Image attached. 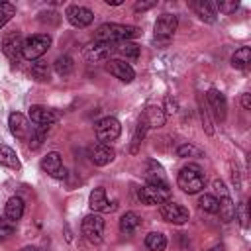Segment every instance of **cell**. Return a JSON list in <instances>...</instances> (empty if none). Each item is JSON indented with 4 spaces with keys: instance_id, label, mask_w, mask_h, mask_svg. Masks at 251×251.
I'll return each mask as SVG.
<instances>
[{
    "instance_id": "cell-27",
    "label": "cell",
    "mask_w": 251,
    "mask_h": 251,
    "mask_svg": "<svg viewBox=\"0 0 251 251\" xmlns=\"http://www.w3.org/2000/svg\"><path fill=\"white\" fill-rule=\"evenodd\" d=\"M53 69H55V73H57L59 76H67V75H71V73H73L75 63H73V59H71L69 55H61V57H57V59H55Z\"/></svg>"
},
{
    "instance_id": "cell-8",
    "label": "cell",
    "mask_w": 251,
    "mask_h": 251,
    "mask_svg": "<svg viewBox=\"0 0 251 251\" xmlns=\"http://www.w3.org/2000/svg\"><path fill=\"white\" fill-rule=\"evenodd\" d=\"M159 214H161V218H163L165 222H171V224H176V226L186 224V222H188V218H190L188 208H184L182 204L171 202V200H167V202H163V204H161Z\"/></svg>"
},
{
    "instance_id": "cell-23",
    "label": "cell",
    "mask_w": 251,
    "mask_h": 251,
    "mask_svg": "<svg viewBox=\"0 0 251 251\" xmlns=\"http://www.w3.org/2000/svg\"><path fill=\"white\" fill-rule=\"evenodd\" d=\"M235 210L237 208H235V204H233V200L229 196H222V200H218V212H220L222 222H231L237 216Z\"/></svg>"
},
{
    "instance_id": "cell-3",
    "label": "cell",
    "mask_w": 251,
    "mask_h": 251,
    "mask_svg": "<svg viewBox=\"0 0 251 251\" xmlns=\"http://www.w3.org/2000/svg\"><path fill=\"white\" fill-rule=\"evenodd\" d=\"M139 200L147 206H157L167 200H171V188L167 182H147L145 186L139 188L137 192Z\"/></svg>"
},
{
    "instance_id": "cell-9",
    "label": "cell",
    "mask_w": 251,
    "mask_h": 251,
    "mask_svg": "<svg viewBox=\"0 0 251 251\" xmlns=\"http://www.w3.org/2000/svg\"><path fill=\"white\" fill-rule=\"evenodd\" d=\"M8 126H10V131H12V135H14L16 139H20V141H27V139L31 137L33 126H31V122H29L24 114H20V112H12L10 118H8Z\"/></svg>"
},
{
    "instance_id": "cell-38",
    "label": "cell",
    "mask_w": 251,
    "mask_h": 251,
    "mask_svg": "<svg viewBox=\"0 0 251 251\" xmlns=\"http://www.w3.org/2000/svg\"><path fill=\"white\" fill-rule=\"evenodd\" d=\"M237 2L233 0V2H220V4H216V10H220V12H224V14H231V12H235L237 10Z\"/></svg>"
},
{
    "instance_id": "cell-21",
    "label": "cell",
    "mask_w": 251,
    "mask_h": 251,
    "mask_svg": "<svg viewBox=\"0 0 251 251\" xmlns=\"http://www.w3.org/2000/svg\"><path fill=\"white\" fill-rule=\"evenodd\" d=\"M139 226H141V218H139V214H135V212H126V214L120 218V231L126 233V235L135 233Z\"/></svg>"
},
{
    "instance_id": "cell-13",
    "label": "cell",
    "mask_w": 251,
    "mask_h": 251,
    "mask_svg": "<svg viewBox=\"0 0 251 251\" xmlns=\"http://www.w3.org/2000/svg\"><path fill=\"white\" fill-rule=\"evenodd\" d=\"M22 45L24 41H22L20 31H10L2 37V51L10 61H18L22 57Z\"/></svg>"
},
{
    "instance_id": "cell-37",
    "label": "cell",
    "mask_w": 251,
    "mask_h": 251,
    "mask_svg": "<svg viewBox=\"0 0 251 251\" xmlns=\"http://www.w3.org/2000/svg\"><path fill=\"white\" fill-rule=\"evenodd\" d=\"M16 14V6L10 2H0V27L12 20V16Z\"/></svg>"
},
{
    "instance_id": "cell-17",
    "label": "cell",
    "mask_w": 251,
    "mask_h": 251,
    "mask_svg": "<svg viewBox=\"0 0 251 251\" xmlns=\"http://www.w3.org/2000/svg\"><path fill=\"white\" fill-rule=\"evenodd\" d=\"M106 69H108L110 75H114V76L120 78L122 82H131V80L135 78V71H133V67H131L129 63L122 61V59H112V61H108Z\"/></svg>"
},
{
    "instance_id": "cell-16",
    "label": "cell",
    "mask_w": 251,
    "mask_h": 251,
    "mask_svg": "<svg viewBox=\"0 0 251 251\" xmlns=\"http://www.w3.org/2000/svg\"><path fill=\"white\" fill-rule=\"evenodd\" d=\"M206 104L212 108V112H214V116L218 120H222V122L226 120V116H227V102H226V96L218 88H210L206 92Z\"/></svg>"
},
{
    "instance_id": "cell-7",
    "label": "cell",
    "mask_w": 251,
    "mask_h": 251,
    "mask_svg": "<svg viewBox=\"0 0 251 251\" xmlns=\"http://www.w3.org/2000/svg\"><path fill=\"white\" fill-rule=\"evenodd\" d=\"M176 24H178V20H176L175 14H163V16H159L157 22H155V27H153L155 29V41L169 43L173 39L175 31H176Z\"/></svg>"
},
{
    "instance_id": "cell-25",
    "label": "cell",
    "mask_w": 251,
    "mask_h": 251,
    "mask_svg": "<svg viewBox=\"0 0 251 251\" xmlns=\"http://www.w3.org/2000/svg\"><path fill=\"white\" fill-rule=\"evenodd\" d=\"M0 165H6L10 169H20V159L16 157L14 149H10L4 143H0Z\"/></svg>"
},
{
    "instance_id": "cell-11",
    "label": "cell",
    "mask_w": 251,
    "mask_h": 251,
    "mask_svg": "<svg viewBox=\"0 0 251 251\" xmlns=\"http://www.w3.org/2000/svg\"><path fill=\"white\" fill-rule=\"evenodd\" d=\"M41 171L47 173V175L53 176V178H65V176H67V169L63 167L61 155H59L57 151H51V153H47V155L41 159Z\"/></svg>"
},
{
    "instance_id": "cell-12",
    "label": "cell",
    "mask_w": 251,
    "mask_h": 251,
    "mask_svg": "<svg viewBox=\"0 0 251 251\" xmlns=\"http://www.w3.org/2000/svg\"><path fill=\"white\" fill-rule=\"evenodd\" d=\"M65 16H67V20L75 27H86L94 20V12L90 8H84V6H69L67 12H65Z\"/></svg>"
},
{
    "instance_id": "cell-43",
    "label": "cell",
    "mask_w": 251,
    "mask_h": 251,
    "mask_svg": "<svg viewBox=\"0 0 251 251\" xmlns=\"http://www.w3.org/2000/svg\"><path fill=\"white\" fill-rule=\"evenodd\" d=\"M106 4H108V6H120L122 0H106Z\"/></svg>"
},
{
    "instance_id": "cell-35",
    "label": "cell",
    "mask_w": 251,
    "mask_h": 251,
    "mask_svg": "<svg viewBox=\"0 0 251 251\" xmlns=\"http://www.w3.org/2000/svg\"><path fill=\"white\" fill-rule=\"evenodd\" d=\"M176 155L178 157H204V151L194 147L192 143H182V145H178Z\"/></svg>"
},
{
    "instance_id": "cell-4",
    "label": "cell",
    "mask_w": 251,
    "mask_h": 251,
    "mask_svg": "<svg viewBox=\"0 0 251 251\" xmlns=\"http://www.w3.org/2000/svg\"><path fill=\"white\" fill-rule=\"evenodd\" d=\"M51 47V37L47 33H35L24 39L22 45V57L27 61H37L43 53H47V49Z\"/></svg>"
},
{
    "instance_id": "cell-2",
    "label": "cell",
    "mask_w": 251,
    "mask_h": 251,
    "mask_svg": "<svg viewBox=\"0 0 251 251\" xmlns=\"http://www.w3.org/2000/svg\"><path fill=\"white\" fill-rule=\"evenodd\" d=\"M176 182L178 186L188 192V194H196L204 188V182H206V176H204V171L196 165V163H188L186 167H182L178 171V176H176Z\"/></svg>"
},
{
    "instance_id": "cell-28",
    "label": "cell",
    "mask_w": 251,
    "mask_h": 251,
    "mask_svg": "<svg viewBox=\"0 0 251 251\" xmlns=\"http://www.w3.org/2000/svg\"><path fill=\"white\" fill-rule=\"evenodd\" d=\"M116 51H118L122 57L129 59V61H137V59H139V53H141L139 45H135V43H129V41H124V43L116 45Z\"/></svg>"
},
{
    "instance_id": "cell-19",
    "label": "cell",
    "mask_w": 251,
    "mask_h": 251,
    "mask_svg": "<svg viewBox=\"0 0 251 251\" xmlns=\"http://www.w3.org/2000/svg\"><path fill=\"white\" fill-rule=\"evenodd\" d=\"M192 10L196 12V16L206 22V24H214L216 18H218V10H216V4L214 2H208V0H196L190 4Z\"/></svg>"
},
{
    "instance_id": "cell-26",
    "label": "cell",
    "mask_w": 251,
    "mask_h": 251,
    "mask_svg": "<svg viewBox=\"0 0 251 251\" xmlns=\"http://www.w3.org/2000/svg\"><path fill=\"white\" fill-rule=\"evenodd\" d=\"M249 61H251V49H249V47H241V49H237V51L233 53V57H231V67L243 71V69H247Z\"/></svg>"
},
{
    "instance_id": "cell-20",
    "label": "cell",
    "mask_w": 251,
    "mask_h": 251,
    "mask_svg": "<svg viewBox=\"0 0 251 251\" xmlns=\"http://www.w3.org/2000/svg\"><path fill=\"white\" fill-rule=\"evenodd\" d=\"M141 120L145 122L147 129L149 127H161L165 124V120H167V114L159 106H147L145 112H143V116H141Z\"/></svg>"
},
{
    "instance_id": "cell-14",
    "label": "cell",
    "mask_w": 251,
    "mask_h": 251,
    "mask_svg": "<svg viewBox=\"0 0 251 251\" xmlns=\"http://www.w3.org/2000/svg\"><path fill=\"white\" fill-rule=\"evenodd\" d=\"M29 120L35 126H39V127H49L51 124H55L59 120V114L55 110H51V108H45V106L35 104V106L29 108Z\"/></svg>"
},
{
    "instance_id": "cell-15",
    "label": "cell",
    "mask_w": 251,
    "mask_h": 251,
    "mask_svg": "<svg viewBox=\"0 0 251 251\" xmlns=\"http://www.w3.org/2000/svg\"><path fill=\"white\" fill-rule=\"evenodd\" d=\"M88 206L94 210V214H106V212H114V210H116V204L108 200L106 190H104L102 186H98V188H94V190L90 192Z\"/></svg>"
},
{
    "instance_id": "cell-18",
    "label": "cell",
    "mask_w": 251,
    "mask_h": 251,
    "mask_svg": "<svg viewBox=\"0 0 251 251\" xmlns=\"http://www.w3.org/2000/svg\"><path fill=\"white\" fill-rule=\"evenodd\" d=\"M88 157H90V161L96 167H104V165H108V163L114 161L116 151L110 145H106V143H96V145H92L88 149Z\"/></svg>"
},
{
    "instance_id": "cell-5",
    "label": "cell",
    "mask_w": 251,
    "mask_h": 251,
    "mask_svg": "<svg viewBox=\"0 0 251 251\" xmlns=\"http://www.w3.org/2000/svg\"><path fill=\"white\" fill-rule=\"evenodd\" d=\"M94 133H96V137H98V143H106V145H108L110 141H114V139L120 137L122 126H120V122H118L116 118L108 116V118H102L100 122H96Z\"/></svg>"
},
{
    "instance_id": "cell-22",
    "label": "cell",
    "mask_w": 251,
    "mask_h": 251,
    "mask_svg": "<svg viewBox=\"0 0 251 251\" xmlns=\"http://www.w3.org/2000/svg\"><path fill=\"white\" fill-rule=\"evenodd\" d=\"M4 214H6V218H8V220L18 222V220L24 216V200H22L20 196H12V198L6 202Z\"/></svg>"
},
{
    "instance_id": "cell-40",
    "label": "cell",
    "mask_w": 251,
    "mask_h": 251,
    "mask_svg": "<svg viewBox=\"0 0 251 251\" xmlns=\"http://www.w3.org/2000/svg\"><path fill=\"white\" fill-rule=\"evenodd\" d=\"M212 186H214V190H216L220 196H227V190H226V186H224V182H222L220 178H216V180L212 182Z\"/></svg>"
},
{
    "instance_id": "cell-31",
    "label": "cell",
    "mask_w": 251,
    "mask_h": 251,
    "mask_svg": "<svg viewBox=\"0 0 251 251\" xmlns=\"http://www.w3.org/2000/svg\"><path fill=\"white\" fill-rule=\"evenodd\" d=\"M198 206L208 214H216L218 212V198L214 194H202L198 200Z\"/></svg>"
},
{
    "instance_id": "cell-36",
    "label": "cell",
    "mask_w": 251,
    "mask_h": 251,
    "mask_svg": "<svg viewBox=\"0 0 251 251\" xmlns=\"http://www.w3.org/2000/svg\"><path fill=\"white\" fill-rule=\"evenodd\" d=\"M45 129H47V127H39V126H35V127H33L31 137L27 139V143H29V147H31V149L41 147V143H43V139H45Z\"/></svg>"
},
{
    "instance_id": "cell-39",
    "label": "cell",
    "mask_w": 251,
    "mask_h": 251,
    "mask_svg": "<svg viewBox=\"0 0 251 251\" xmlns=\"http://www.w3.org/2000/svg\"><path fill=\"white\" fill-rule=\"evenodd\" d=\"M235 212H239L241 226H243V227H247V204H245V202H243V204H239V210H235Z\"/></svg>"
},
{
    "instance_id": "cell-30",
    "label": "cell",
    "mask_w": 251,
    "mask_h": 251,
    "mask_svg": "<svg viewBox=\"0 0 251 251\" xmlns=\"http://www.w3.org/2000/svg\"><path fill=\"white\" fill-rule=\"evenodd\" d=\"M198 112H200V120H202V127L208 135L214 133V126H212V120H210V112H208V104L202 102V96H198Z\"/></svg>"
},
{
    "instance_id": "cell-29",
    "label": "cell",
    "mask_w": 251,
    "mask_h": 251,
    "mask_svg": "<svg viewBox=\"0 0 251 251\" xmlns=\"http://www.w3.org/2000/svg\"><path fill=\"white\" fill-rule=\"evenodd\" d=\"M145 178H147V182H167V180H165L163 167H161L157 161H149V163H147Z\"/></svg>"
},
{
    "instance_id": "cell-42",
    "label": "cell",
    "mask_w": 251,
    "mask_h": 251,
    "mask_svg": "<svg viewBox=\"0 0 251 251\" xmlns=\"http://www.w3.org/2000/svg\"><path fill=\"white\" fill-rule=\"evenodd\" d=\"M241 106H243L245 110H251V94L245 92V94L241 96Z\"/></svg>"
},
{
    "instance_id": "cell-1",
    "label": "cell",
    "mask_w": 251,
    "mask_h": 251,
    "mask_svg": "<svg viewBox=\"0 0 251 251\" xmlns=\"http://www.w3.org/2000/svg\"><path fill=\"white\" fill-rule=\"evenodd\" d=\"M141 31L135 25H124V24H102L96 29V41H106V43H114V41H127L131 37H137Z\"/></svg>"
},
{
    "instance_id": "cell-24",
    "label": "cell",
    "mask_w": 251,
    "mask_h": 251,
    "mask_svg": "<svg viewBox=\"0 0 251 251\" xmlns=\"http://www.w3.org/2000/svg\"><path fill=\"white\" fill-rule=\"evenodd\" d=\"M145 247H147L149 251H165V247H167V237H165L163 233H159V231H151V233H147V237H145Z\"/></svg>"
},
{
    "instance_id": "cell-6",
    "label": "cell",
    "mask_w": 251,
    "mask_h": 251,
    "mask_svg": "<svg viewBox=\"0 0 251 251\" xmlns=\"http://www.w3.org/2000/svg\"><path fill=\"white\" fill-rule=\"evenodd\" d=\"M80 229H82V235H84L90 243L98 245V243L102 241V237H104V218H102L100 214H88V216L82 220Z\"/></svg>"
},
{
    "instance_id": "cell-32",
    "label": "cell",
    "mask_w": 251,
    "mask_h": 251,
    "mask_svg": "<svg viewBox=\"0 0 251 251\" xmlns=\"http://www.w3.org/2000/svg\"><path fill=\"white\" fill-rule=\"evenodd\" d=\"M31 76H33L35 80H39V82L49 80V67H47V63L35 61V63L31 65Z\"/></svg>"
},
{
    "instance_id": "cell-34",
    "label": "cell",
    "mask_w": 251,
    "mask_h": 251,
    "mask_svg": "<svg viewBox=\"0 0 251 251\" xmlns=\"http://www.w3.org/2000/svg\"><path fill=\"white\" fill-rule=\"evenodd\" d=\"M145 131H147V126H145V122L139 118V124H137L135 133H133V137H131V153H137V147H139L141 139L145 137Z\"/></svg>"
},
{
    "instance_id": "cell-41",
    "label": "cell",
    "mask_w": 251,
    "mask_h": 251,
    "mask_svg": "<svg viewBox=\"0 0 251 251\" xmlns=\"http://www.w3.org/2000/svg\"><path fill=\"white\" fill-rule=\"evenodd\" d=\"M153 6H155V2H153V0H149V2H137V4L133 6V10H135V12H145V10L153 8Z\"/></svg>"
},
{
    "instance_id": "cell-10",
    "label": "cell",
    "mask_w": 251,
    "mask_h": 251,
    "mask_svg": "<svg viewBox=\"0 0 251 251\" xmlns=\"http://www.w3.org/2000/svg\"><path fill=\"white\" fill-rule=\"evenodd\" d=\"M114 51H116L114 43L96 41V43H90L88 47H84V57L88 63H100V61H106Z\"/></svg>"
},
{
    "instance_id": "cell-45",
    "label": "cell",
    "mask_w": 251,
    "mask_h": 251,
    "mask_svg": "<svg viewBox=\"0 0 251 251\" xmlns=\"http://www.w3.org/2000/svg\"><path fill=\"white\" fill-rule=\"evenodd\" d=\"M208 251H224V245H214V247L208 249Z\"/></svg>"
},
{
    "instance_id": "cell-44",
    "label": "cell",
    "mask_w": 251,
    "mask_h": 251,
    "mask_svg": "<svg viewBox=\"0 0 251 251\" xmlns=\"http://www.w3.org/2000/svg\"><path fill=\"white\" fill-rule=\"evenodd\" d=\"M20 251H37V247H33V245H25V247H22Z\"/></svg>"
},
{
    "instance_id": "cell-33",
    "label": "cell",
    "mask_w": 251,
    "mask_h": 251,
    "mask_svg": "<svg viewBox=\"0 0 251 251\" xmlns=\"http://www.w3.org/2000/svg\"><path fill=\"white\" fill-rule=\"evenodd\" d=\"M16 231V222L8 220V218H0V241H6L14 235Z\"/></svg>"
}]
</instances>
